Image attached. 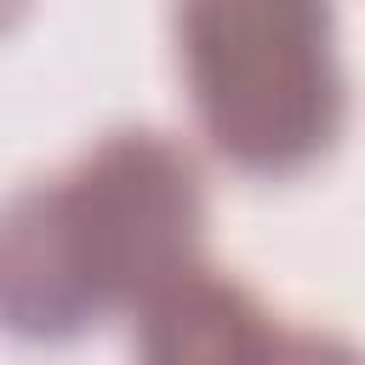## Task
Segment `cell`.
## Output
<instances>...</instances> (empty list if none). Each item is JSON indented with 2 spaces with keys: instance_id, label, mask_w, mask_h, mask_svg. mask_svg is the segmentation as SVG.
<instances>
[{
  "instance_id": "obj_1",
  "label": "cell",
  "mask_w": 365,
  "mask_h": 365,
  "mask_svg": "<svg viewBox=\"0 0 365 365\" xmlns=\"http://www.w3.org/2000/svg\"><path fill=\"white\" fill-rule=\"evenodd\" d=\"M200 165L165 131H108L6 211L0 308L29 342H74L200 262Z\"/></svg>"
},
{
  "instance_id": "obj_3",
  "label": "cell",
  "mask_w": 365,
  "mask_h": 365,
  "mask_svg": "<svg viewBox=\"0 0 365 365\" xmlns=\"http://www.w3.org/2000/svg\"><path fill=\"white\" fill-rule=\"evenodd\" d=\"M285 342L291 331H279L240 279L205 262L165 279L137 308L131 331L137 365H279Z\"/></svg>"
},
{
  "instance_id": "obj_2",
  "label": "cell",
  "mask_w": 365,
  "mask_h": 365,
  "mask_svg": "<svg viewBox=\"0 0 365 365\" xmlns=\"http://www.w3.org/2000/svg\"><path fill=\"white\" fill-rule=\"evenodd\" d=\"M188 108L217 160L245 177H297L348 120L331 0H177Z\"/></svg>"
},
{
  "instance_id": "obj_4",
  "label": "cell",
  "mask_w": 365,
  "mask_h": 365,
  "mask_svg": "<svg viewBox=\"0 0 365 365\" xmlns=\"http://www.w3.org/2000/svg\"><path fill=\"white\" fill-rule=\"evenodd\" d=\"M279 365H365V354H354L348 342L319 336V331H291V342H285V359H279Z\"/></svg>"
}]
</instances>
